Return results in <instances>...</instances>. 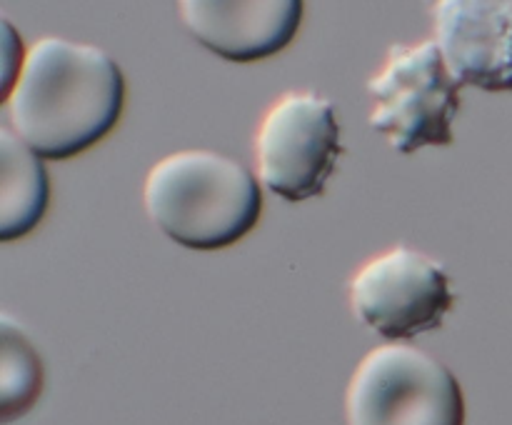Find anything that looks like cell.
Returning <instances> with one entry per match:
<instances>
[{"label": "cell", "instance_id": "277c9868", "mask_svg": "<svg viewBox=\"0 0 512 425\" xmlns=\"http://www.w3.org/2000/svg\"><path fill=\"white\" fill-rule=\"evenodd\" d=\"M370 125L393 150L410 155L428 145L453 143V120L463 85L450 73L435 40L393 45L383 68L368 80Z\"/></svg>", "mask_w": 512, "mask_h": 425}, {"label": "cell", "instance_id": "8992f818", "mask_svg": "<svg viewBox=\"0 0 512 425\" xmlns=\"http://www.w3.org/2000/svg\"><path fill=\"white\" fill-rule=\"evenodd\" d=\"M355 318L388 340L438 330L453 308V290L438 260L398 245L375 255L350 280Z\"/></svg>", "mask_w": 512, "mask_h": 425}, {"label": "cell", "instance_id": "30bf717a", "mask_svg": "<svg viewBox=\"0 0 512 425\" xmlns=\"http://www.w3.org/2000/svg\"><path fill=\"white\" fill-rule=\"evenodd\" d=\"M43 393V360L18 323L0 315V420L20 418Z\"/></svg>", "mask_w": 512, "mask_h": 425}, {"label": "cell", "instance_id": "3957f363", "mask_svg": "<svg viewBox=\"0 0 512 425\" xmlns=\"http://www.w3.org/2000/svg\"><path fill=\"white\" fill-rule=\"evenodd\" d=\"M348 425H465L453 370L408 343L370 350L345 390Z\"/></svg>", "mask_w": 512, "mask_h": 425}, {"label": "cell", "instance_id": "5b68a950", "mask_svg": "<svg viewBox=\"0 0 512 425\" xmlns=\"http://www.w3.org/2000/svg\"><path fill=\"white\" fill-rule=\"evenodd\" d=\"M340 153L335 105L310 90L280 95L255 133L260 183L290 203L323 195Z\"/></svg>", "mask_w": 512, "mask_h": 425}, {"label": "cell", "instance_id": "7a4b0ae2", "mask_svg": "<svg viewBox=\"0 0 512 425\" xmlns=\"http://www.w3.org/2000/svg\"><path fill=\"white\" fill-rule=\"evenodd\" d=\"M143 205L155 228L183 248L223 250L258 225L263 190L240 160L193 148L148 170Z\"/></svg>", "mask_w": 512, "mask_h": 425}, {"label": "cell", "instance_id": "ba28073f", "mask_svg": "<svg viewBox=\"0 0 512 425\" xmlns=\"http://www.w3.org/2000/svg\"><path fill=\"white\" fill-rule=\"evenodd\" d=\"M178 15L200 45L230 63L270 58L303 23L300 0H185Z\"/></svg>", "mask_w": 512, "mask_h": 425}, {"label": "cell", "instance_id": "6da1fadb", "mask_svg": "<svg viewBox=\"0 0 512 425\" xmlns=\"http://www.w3.org/2000/svg\"><path fill=\"white\" fill-rule=\"evenodd\" d=\"M5 105L10 130L40 158H73L118 125L123 70L98 45L48 35L28 48Z\"/></svg>", "mask_w": 512, "mask_h": 425}, {"label": "cell", "instance_id": "9c48e42d", "mask_svg": "<svg viewBox=\"0 0 512 425\" xmlns=\"http://www.w3.org/2000/svg\"><path fill=\"white\" fill-rule=\"evenodd\" d=\"M50 183L43 158L10 130L0 128V240L10 243L43 220Z\"/></svg>", "mask_w": 512, "mask_h": 425}, {"label": "cell", "instance_id": "52a82bcc", "mask_svg": "<svg viewBox=\"0 0 512 425\" xmlns=\"http://www.w3.org/2000/svg\"><path fill=\"white\" fill-rule=\"evenodd\" d=\"M435 43L460 85L512 90V0H440Z\"/></svg>", "mask_w": 512, "mask_h": 425}]
</instances>
